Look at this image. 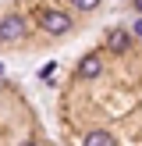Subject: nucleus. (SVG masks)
I'll return each mask as SVG.
<instances>
[{
    "instance_id": "1",
    "label": "nucleus",
    "mask_w": 142,
    "mask_h": 146,
    "mask_svg": "<svg viewBox=\"0 0 142 146\" xmlns=\"http://www.w3.org/2000/svg\"><path fill=\"white\" fill-rule=\"evenodd\" d=\"M39 25H43V32H50V36H64L71 29V14H64V11H43Z\"/></svg>"
},
{
    "instance_id": "2",
    "label": "nucleus",
    "mask_w": 142,
    "mask_h": 146,
    "mask_svg": "<svg viewBox=\"0 0 142 146\" xmlns=\"http://www.w3.org/2000/svg\"><path fill=\"white\" fill-rule=\"evenodd\" d=\"M21 36H25V21H21L18 14H7V18L0 21V43H18Z\"/></svg>"
},
{
    "instance_id": "3",
    "label": "nucleus",
    "mask_w": 142,
    "mask_h": 146,
    "mask_svg": "<svg viewBox=\"0 0 142 146\" xmlns=\"http://www.w3.org/2000/svg\"><path fill=\"white\" fill-rule=\"evenodd\" d=\"M103 46H106V50H114V54H124V50L131 46V36H128V29H110V32H106V39H103Z\"/></svg>"
},
{
    "instance_id": "4",
    "label": "nucleus",
    "mask_w": 142,
    "mask_h": 146,
    "mask_svg": "<svg viewBox=\"0 0 142 146\" xmlns=\"http://www.w3.org/2000/svg\"><path fill=\"white\" fill-rule=\"evenodd\" d=\"M99 71H103L99 54H85L82 61H78V78H99Z\"/></svg>"
},
{
    "instance_id": "5",
    "label": "nucleus",
    "mask_w": 142,
    "mask_h": 146,
    "mask_svg": "<svg viewBox=\"0 0 142 146\" xmlns=\"http://www.w3.org/2000/svg\"><path fill=\"white\" fill-rule=\"evenodd\" d=\"M85 146H117V139L110 132H89L85 135Z\"/></svg>"
},
{
    "instance_id": "6",
    "label": "nucleus",
    "mask_w": 142,
    "mask_h": 146,
    "mask_svg": "<svg viewBox=\"0 0 142 146\" xmlns=\"http://www.w3.org/2000/svg\"><path fill=\"white\" fill-rule=\"evenodd\" d=\"M71 4H75L78 11H96V7H99V0H71Z\"/></svg>"
},
{
    "instance_id": "7",
    "label": "nucleus",
    "mask_w": 142,
    "mask_h": 146,
    "mask_svg": "<svg viewBox=\"0 0 142 146\" xmlns=\"http://www.w3.org/2000/svg\"><path fill=\"white\" fill-rule=\"evenodd\" d=\"M131 36H142V18H135V21H131Z\"/></svg>"
},
{
    "instance_id": "8",
    "label": "nucleus",
    "mask_w": 142,
    "mask_h": 146,
    "mask_svg": "<svg viewBox=\"0 0 142 146\" xmlns=\"http://www.w3.org/2000/svg\"><path fill=\"white\" fill-rule=\"evenodd\" d=\"M21 146H43V143H32V139H25V143H21Z\"/></svg>"
},
{
    "instance_id": "9",
    "label": "nucleus",
    "mask_w": 142,
    "mask_h": 146,
    "mask_svg": "<svg viewBox=\"0 0 142 146\" xmlns=\"http://www.w3.org/2000/svg\"><path fill=\"white\" fill-rule=\"evenodd\" d=\"M135 7H139V14H142V0H135Z\"/></svg>"
},
{
    "instance_id": "10",
    "label": "nucleus",
    "mask_w": 142,
    "mask_h": 146,
    "mask_svg": "<svg viewBox=\"0 0 142 146\" xmlns=\"http://www.w3.org/2000/svg\"><path fill=\"white\" fill-rule=\"evenodd\" d=\"M0 71H4V64H0Z\"/></svg>"
}]
</instances>
